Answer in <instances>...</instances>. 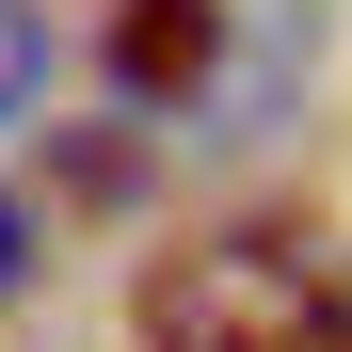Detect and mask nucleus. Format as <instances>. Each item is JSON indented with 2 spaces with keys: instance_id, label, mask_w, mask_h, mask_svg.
<instances>
[{
  "instance_id": "f257e3e1",
  "label": "nucleus",
  "mask_w": 352,
  "mask_h": 352,
  "mask_svg": "<svg viewBox=\"0 0 352 352\" xmlns=\"http://www.w3.org/2000/svg\"><path fill=\"white\" fill-rule=\"evenodd\" d=\"M129 320H144V352H352V288L288 224H208V241L144 256Z\"/></svg>"
},
{
  "instance_id": "f03ea898",
  "label": "nucleus",
  "mask_w": 352,
  "mask_h": 352,
  "mask_svg": "<svg viewBox=\"0 0 352 352\" xmlns=\"http://www.w3.org/2000/svg\"><path fill=\"white\" fill-rule=\"evenodd\" d=\"M112 80L129 96H208V65H224V0H112Z\"/></svg>"
},
{
  "instance_id": "20e7f679",
  "label": "nucleus",
  "mask_w": 352,
  "mask_h": 352,
  "mask_svg": "<svg viewBox=\"0 0 352 352\" xmlns=\"http://www.w3.org/2000/svg\"><path fill=\"white\" fill-rule=\"evenodd\" d=\"M16 288H32V208L0 192V305H16Z\"/></svg>"
},
{
  "instance_id": "7ed1b4c3",
  "label": "nucleus",
  "mask_w": 352,
  "mask_h": 352,
  "mask_svg": "<svg viewBox=\"0 0 352 352\" xmlns=\"http://www.w3.org/2000/svg\"><path fill=\"white\" fill-rule=\"evenodd\" d=\"M48 96V0H0V112Z\"/></svg>"
}]
</instances>
